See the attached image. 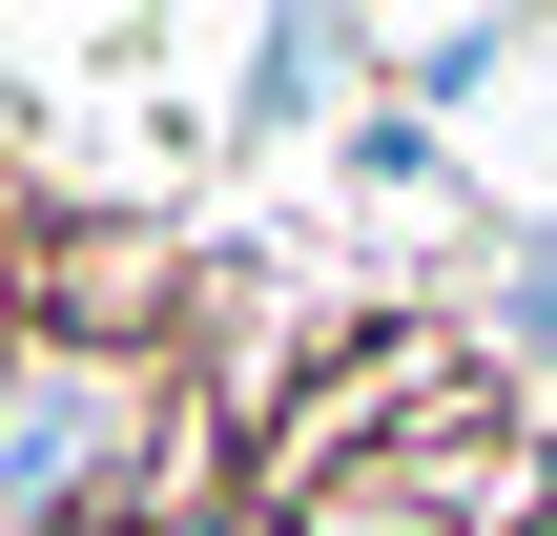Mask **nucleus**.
<instances>
[{"label": "nucleus", "instance_id": "nucleus-1", "mask_svg": "<svg viewBox=\"0 0 557 536\" xmlns=\"http://www.w3.org/2000/svg\"><path fill=\"white\" fill-rule=\"evenodd\" d=\"M83 454H103V392H62V372H41V392L0 413V496H62Z\"/></svg>", "mask_w": 557, "mask_h": 536}, {"label": "nucleus", "instance_id": "nucleus-2", "mask_svg": "<svg viewBox=\"0 0 557 536\" xmlns=\"http://www.w3.org/2000/svg\"><path fill=\"white\" fill-rule=\"evenodd\" d=\"M537 351H557V269H537Z\"/></svg>", "mask_w": 557, "mask_h": 536}]
</instances>
